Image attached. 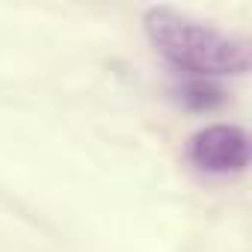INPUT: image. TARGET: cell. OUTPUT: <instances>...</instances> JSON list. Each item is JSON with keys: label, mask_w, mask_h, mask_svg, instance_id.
I'll list each match as a JSON object with an SVG mask.
<instances>
[{"label": "cell", "mask_w": 252, "mask_h": 252, "mask_svg": "<svg viewBox=\"0 0 252 252\" xmlns=\"http://www.w3.org/2000/svg\"><path fill=\"white\" fill-rule=\"evenodd\" d=\"M143 24L155 51L190 77H240L252 65V48L246 39L193 21L169 6L146 9Z\"/></svg>", "instance_id": "1"}, {"label": "cell", "mask_w": 252, "mask_h": 252, "mask_svg": "<svg viewBox=\"0 0 252 252\" xmlns=\"http://www.w3.org/2000/svg\"><path fill=\"white\" fill-rule=\"evenodd\" d=\"M181 104L196 110V113H205V110H214L222 104V89L214 86L208 77H193L181 86Z\"/></svg>", "instance_id": "3"}, {"label": "cell", "mask_w": 252, "mask_h": 252, "mask_svg": "<svg viewBox=\"0 0 252 252\" xmlns=\"http://www.w3.org/2000/svg\"><path fill=\"white\" fill-rule=\"evenodd\" d=\"M187 158L211 175H237L249 166V137L237 125H208L187 143Z\"/></svg>", "instance_id": "2"}]
</instances>
